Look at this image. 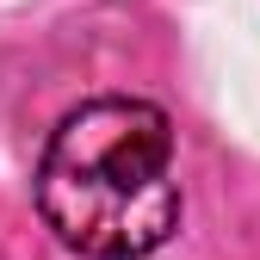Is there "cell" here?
I'll use <instances>...</instances> for the list:
<instances>
[{
  "label": "cell",
  "instance_id": "1",
  "mask_svg": "<svg viewBox=\"0 0 260 260\" xmlns=\"http://www.w3.org/2000/svg\"><path fill=\"white\" fill-rule=\"evenodd\" d=\"M38 211L81 260H149L180 223L174 130L149 100H87L56 124Z\"/></svg>",
  "mask_w": 260,
  "mask_h": 260
}]
</instances>
